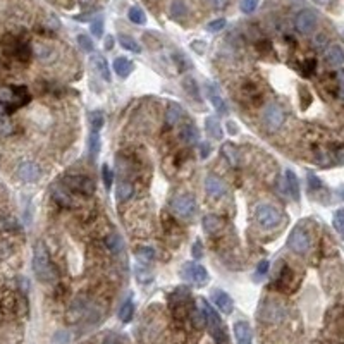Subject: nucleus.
Segmentation results:
<instances>
[{"mask_svg":"<svg viewBox=\"0 0 344 344\" xmlns=\"http://www.w3.org/2000/svg\"><path fill=\"white\" fill-rule=\"evenodd\" d=\"M208 153H210V145L206 143V141H201V145H200V155H201V158H206V157H208Z\"/></svg>","mask_w":344,"mask_h":344,"instance_id":"a18cd8bd","label":"nucleus"},{"mask_svg":"<svg viewBox=\"0 0 344 344\" xmlns=\"http://www.w3.org/2000/svg\"><path fill=\"white\" fill-rule=\"evenodd\" d=\"M133 193H135V188H133V184L128 183V181H122V183H119L117 190H115L117 201H128L129 198L133 197Z\"/></svg>","mask_w":344,"mask_h":344,"instance_id":"5701e85b","label":"nucleus"},{"mask_svg":"<svg viewBox=\"0 0 344 344\" xmlns=\"http://www.w3.org/2000/svg\"><path fill=\"white\" fill-rule=\"evenodd\" d=\"M171 210L181 219L191 220L198 213V205L195 198L190 197V195H177L171 200Z\"/></svg>","mask_w":344,"mask_h":344,"instance_id":"7ed1b4c3","label":"nucleus"},{"mask_svg":"<svg viewBox=\"0 0 344 344\" xmlns=\"http://www.w3.org/2000/svg\"><path fill=\"white\" fill-rule=\"evenodd\" d=\"M324 40H325V36H318V38L315 40V43H317L318 47H324Z\"/></svg>","mask_w":344,"mask_h":344,"instance_id":"3c124183","label":"nucleus"},{"mask_svg":"<svg viewBox=\"0 0 344 344\" xmlns=\"http://www.w3.org/2000/svg\"><path fill=\"white\" fill-rule=\"evenodd\" d=\"M212 301H213V305H215L217 308L222 311V313H226V315L233 313L234 301L226 291H222V289H215V291H212Z\"/></svg>","mask_w":344,"mask_h":344,"instance_id":"9b49d317","label":"nucleus"},{"mask_svg":"<svg viewBox=\"0 0 344 344\" xmlns=\"http://www.w3.org/2000/svg\"><path fill=\"white\" fill-rule=\"evenodd\" d=\"M255 219L258 222V226L262 229H274L275 226H279L282 220V215L275 206L269 205V203H263V205H258L255 210Z\"/></svg>","mask_w":344,"mask_h":344,"instance_id":"20e7f679","label":"nucleus"},{"mask_svg":"<svg viewBox=\"0 0 344 344\" xmlns=\"http://www.w3.org/2000/svg\"><path fill=\"white\" fill-rule=\"evenodd\" d=\"M284 119H286V114L282 110L281 105L277 103H269L265 108H263V114H262V122L263 126L267 128V131H277L279 128H282L284 124Z\"/></svg>","mask_w":344,"mask_h":344,"instance_id":"39448f33","label":"nucleus"},{"mask_svg":"<svg viewBox=\"0 0 344 344\" xmlns=\"http://www.w3.org/2000/svg\"><path fill=\"white\" fill-rule=\"evenodd\" d=\"M193 256L195 258H201V256H203V246H201V241H197L193 245Z\"/></svg>","mask_w":344,"mask_h":344,"instance_id":"c03bdc74","label":"nucleus"},{"mask_svg":"<svg viewBox=\"0 0 344 344\" xmlns=\"http://www.w3.org/2000/svg\"><path fill=\"white\" fill-rule=\"evenodd\" d=\"M53 198H55L60 205H69V203H71L69 197L66 193H62V191H59V188H53Z\"/></svg>","mask_w":344,"mask_h":344,"instance_id":"79ce46f5","label":"nucleus"},{"mask_svg":"<svg viewBox=\"0 0 344 344\" xmlns=\"http://www.w3.org/2000/svg\"><path fill=\"white\" fill-rule=\"evenodd\" d=\"M200 306H201V310H203L206 325H208L210 332H212V336L215 338V341L220 344H226V332H224V325H222V320H220L219 313H217V311L212 308V305L203 298L200 299Z\"/></svg>","mask_w":344,"mask_h":344,"instance_id":"f03ea898","label":"nucleus"},{"mask_svg":"<svg viewBox=\"0 0 344 344\" xmlns=\"http://www.w3.org/2000/svg\"><path fill=\"white\" fill-rule=\"evenodd\" d=\"M288 246L289 249H293L298 255H305L310 249V238L306 231L301 229V227H295L288 238Z\"/></svg>","mask_w":344,"mask_h":344,"instance_id":"0eeeda50","label":"nucleus"},{"mask_svg":"<svg viewBox=\"0 0 344 344\" xmlns=\"http://www.w3.org/2000/svg\"><path fill=\"white\" fill-rule=\"evenodd\" d=\"M119 43H121V45L124 47L126 50H129V52H135V53H140L141 52L140 43H138L135 38L128 36V35H119Z\"/></svg>","mask_w":344,"mask_h":344,"instance_id":"a878e982","label":"nucleus"},{"mask_svg":"<svg viewBox=\"0 0 344 344\" xmlns=\"http://www.w3.org/2000/svg\"><path fill=\"white\" fill-rule=\"evenodd\" d=\"M339 97L344 100V85H339Z\"/></svg>","mask_w":344,"mask_h":344,"instance_id":"603ef678","label":"nucleus"},{"mask_svg":"<svg viewBox=\"0 0 344 344\" xmlns=\"http://www.w3.org/2000/svg\"><path fill=\"white\" fill-rule=\"evenodd\" d=\"M293 281H295V274H293V270L289 269V267H284V269L281 270V275L275 279L274 288L279 289V291H291L293 289L291 282Z\"/></svg>","mask_w":344,"mask_h":344,"instance_id":"dca6fc26","label":"nucleus"},{"mask_svg":"<svg viewBox=\"0 0 344 344\" xmlns=\"http://www.w3.org/2000/svg\"><path fill=\"white\" fill-rule=\"evenodd\" d=\"M78 45L81 47L85 52H92L93 50V42L88 35H79L78 36Z\"/></svg>","mask_w":344,"mask_h":344,"instance_id":"c9c22d12","label":"nucleus"},{"mask_svg":"<svg viewBox=\"0 0 344 344\" xmlns=\"http://www.w3.org/2000/svg\"><path fill=\"white\" fill-rule=\"evenodd\" d=\"M112 47H114V38L112 36H105V49L112 50Z\"/></svg>","mask_w":344,"mask_h":344,"instance_id":"09e8293b","label":"nucleus"},{"mask_svg":"<svg viewBox=\"0 0 344 344\" xmlns=\"http://www.w3.org/2000/svg\"><path fill=\"white\" fill-rule=\"evenodd\" d=\"M14 131V124L7 115H0V133L2 135H10Z\"/></svg>","mask_w":344,"mask_h":344,"instance_id":"72a5a7b5","label":"nucleus"},{"mask_svg":"<svg viewBox=\"0 0 344 344\" xmlns=\"http://www.w3.org/2000/svg\"><path fill=\"white\" fill-rule=\"evenodd\" d=\"M103 112L102 110H93L90 112V124H92V131L93 133H100V129L103 128Z\"/></svg>","mask_w":344,"mask_h":344,"instance_id":"393cba45","label":"nucleus"},{"mask_svg":"<svg viewBox=\"0 0 344 344\" xmlns=\"http://www.w3.org/2000/svg\"><path fill=\"white\" fill-rule=\"evenodd\" d=\"M338 81H339V85H344V69L341 72H338Z\"/></svg>","mask_w":344,"mask_h":344,"instance_id":"8fccbe9b","label":"nucleus"},{"mask_svg":"<svg viewBox=\"0 0 344 344\" xmlns=\"http://www.w3.org/2000/svg\"><path fill=\"white\" fill-rule=\"evenodd\" d=\"M224 28H226V19H215V21H212V23H208L206 30H208L210 33H217V31H222Z\"/></svg>","mask_w":344,"mask_h":344,"instance_id":"ea45409f","label":"nucleus"},{"mask_svg":"<svg viewBox=\"0 0 344 344\" xmlns=\"http://www.w3.org/2000/svg\"><path fill=\"white\" fill-rule=\"evenodd\" d=\"M90 26H92V33H93V36L100 38V36L103 35V19H102L100 16L97 17V19H93Z\"/></svg>","mask_w":344,"mask_h":344,"instance_id":"f704fd0d","label":"nucleus"},{"mask_svg":"<svg viewBox=\"0 0 344 344\" xmlns=\"http://www.w3.org/2000/svg\"><path fill=\"white\" fill-rule=\"evenodd\" d=\"M317 14L310 9H303L301 12H298L295 19V24H296V30L299 31L301 35H310L311 31L317 28Z\"/></svg>","mask_w":344,"mask_h":344,"instance_id":"6e6552de","label":"nucleus"},{"mask_svg":"<svg viewBox=\"0 0 344 344\" xmlns=\"http://www.w3.org/2000/svg\"><path fill=\"white\" fill-rule=\"evenodd\" d=\"M206 97H208V100H210V103H212V107L215 108L219 114H227V103H226V100L222 98V95H220V92L219 90L215 88L213 85H206Z\"/></svg>","mask_w":344,"mask_h":344,"instance_id":"ddd939ff","label":"nucleus"},{"mask_svg":"<svg viewBox=\"0 0 344 344\" xmlns=\"http://www.w3.org/2000/svg\"><path fill=\"white\" fill-rule=\"evenodd\" d=\"M16 174L21 181H24V183H36V181L42 177V169H40V165L35 164V162L24 160L17 165Z\"/></svg>","mask_w":344,"mask_h":344,"instance_id":"9d476101","label":"nucleus"},{"mask_svg":"<svg viewBox=\"0 0 344 344\" xmlns=\"http://www.w3.org/2000/svg\"><path fill=\"white\" fill-rule=\"evenodd\" d=\"M286 188H288V193L293 200H299V181L291 169L286 171Z\"/></svg>","mask_w":344,"mask_h":344,"instance_id":"f3484780","label":"nucleus"},{"mask_svg":"<svg viewBox=\"0 0 344 344\" xmlns=\"http://www.w3.org/2000/svg\"><path fill=\"white\" fill-rule=\"evenodd\" d=\"M267 270H269V262H267V260H262V262L258 263V267H256V272H255L256 281H260V279L267 274Z\"/></svg>","mask_w":344,"mask_h":344,"instance_id":"a19ab883","label":"nucleus"},{"mask_svg":"<svg viewBox=\"0 0 344 344\" xmlns=\"http://www.w3.org/2000/svg\"><path fill=\"white\" fill-rule=\"evenodd\" d=\"M81 2H83V3H92L93 0H81Z\"/></svg>","mask_w":344,"mask_h":344,"instance_id":"5fc2aeb1","label":"nucleus"},{"mask_svg":"<svg viewBox=\"0 0 344 344\" xmlns=\"http://www.w3.org/2000/svg\"><path fill=\"white\" fill-rule=\"evenodd\" d=\"M133 313H135V303L133 299H128V301L122 303V306L119 308V318L122 322H129L133 318Z\"/></svg>","mask_w":344,"mask_h":344,"instance_id":"cd10ccee","label":"nucleus"},{"mask_svg":"<svg viewBox=\"0 0 344 344\" xmlns=\"http://www.w3.org/2000/svg\"><path fill=\"white\" fill-rule=\"evenodd\" d=\"M35 50H36V55H38L42 60H49L50 53H52V49H50L49 45H43V43H38Z\"/></svg>","mask_w":344,"mask_h":344,"instance_id":"e433bc0d","label":"nucleus"},{"mask_svg":"<svg viewBox=\"0 0 344 344\" xmlns=\"http://www.w3.org/2000/svg\"><path fill=\"white\" fill-rule=\"evenodd\" d=\"M317 3H320V5H325V3H329V0H315Z\"/></svg>","mask_w":344,"mask_h":344,"instance_id":"864d4df0","label":"nucleus"},{"mask_svg":"<svg viewBox=\"0 0 344 344\" xmlns=\"http://www.w3.org/2000/svg\"><path fill=\"white\" fill-rule=\"evenodd\" d=\"M332 224H334V229L338 231V234L344 240V208L336 210L334 219H332Z\"/></svg>","mask_w":344,"mask_h":344,"instance_id":"c756f323","label":"nucleus"},{"mask_svg":"<svg viewBox=\"0 0 344 344\" xmlns=\"http://www.w3.org/2000/svg\"><path fill=\"white\" fill-rule=\"evenodd\" d=\"M186 12H188V9H186V5H184L183 0H174L171 5L172 17H183V16H186Z\"/></svg>","mask_w":344,"mask_h":344,"instance_id":"473e14b6","label":"nucleus"},{"mask_svg":"<svg viewBox=\"0 0 344 344\" xmlns=\"http://www.w3.org/2000/svg\"><path fill=\"white\" fill-rule=\"evenodd\" d=\"M64 184L71 190L78 191V193L83 195H92L95 191V183L93 179L86 176H66L64 177Z\"/></svg>","mask_w":344,"mask_h":344,"instance_id":"1a4fd4ad","label":"nucleus"},{"mask_svg":"<svg viewBox=\"0 0 344 344\" xmlns=\"http://www.w3.org/2000/svg\"><path fill=\"white\" fill-rule=\"evenodd\" d=\"M234 338H236V344H253L251 327L248 322L240 320L234 324Z\"/></svg>","mask_w":344,"mask_h":344,"instance_id":"4468645a","label":"nucleus"},{"mask_svg":"<svg viewBox=\"0 0 344 344\" xmlns=\"http://www.w3.org/2000/svg\"><path fill=\"white\" fill-rule=\"evenodd\" d=\"M325 60L331 67H343L344 66V50L339 45H331L325 50Z\"/></svg>","mask_w":344,"mask_h":344,"instance_id":"2eb2a0df","label":"nucleus"},{"mask_svg":"<svg viewBox=\"0 0 344 344\" xmlns=\"http://www.w3.org/2000/svg\"><path fill=\"white\" fill-rule=\"evenodd\" d=\"M128 17L129 21H133L135 24H145L147 23V16H145V12L140 9V7H131L128 12Z\"/></svg>","mask_w":344,"mask_h":344,"instance_id":"2f4dec72","label":"nucleus"},{"mask_svg":"<svg viewBox=\"0 0 344 344\" xmlns=\"http://www.w3.org/2000/svg\"><path fill=\"white\" fill-rule=\"evenodd\" d=\"M181 277L193 286H205L208 282V272H206L205 267L193 262L184 263L183 269H181Z\"/></svg>","mask_w":344,"mask_h":344,"instance_id":"423d86ee","label":"nucleus"},{"mask_svg":"<svg viewBox=\"0 0 344 344\" xmlns=\"http://www.w3.org/2000/svg\"><path fill=\"white\" fill-rule=\"evenodd\" d=\"M183 115H184V110L179 103H169L167 115H165V119H167V126H177L181 119H183Z\"/></svg>","mask_w":344,"mask_h":344,"instance_id":"412c9836","label":"nucleus"},{"mask_svg":"<svg viewBox=\"0 0 344 344\" xmlns=\"http://www.w3.org/2000/svg\"><path fill=\"white\" fill-rule=\"evenodd\" d=\"M308 181H310V190H315V188H320V179L313 176V174H308Z\"/></svg>","mask_w":344,"mask_h":344,"instance_id":"49530a36","label":"nucleus"},{"mask_svg":"<svg viewBox=\"0 0 344 344\" xmlns=\"http://www.w3.org/2000/svg\"><path fill=\"white\" fill-rule=\"evenodd\" d=\"M33 272L40 282H50L53 279V267L50 263L49 253L43 243H38L35 246L33 253Z\"/></svg>","mask_w":344,"mask_h":344,"instance_id":"f257e3e1","label":"nucleus"},{"mask_svg":"<svg viewBox=\"0 0 344 344\" xmlns=\"http://www.w3.org/2000/svg\"><path fill=\"white\" fill-rule=\"evenodd\" d=\"M240 7H241V10L245 14H251L253 10L258 7V0H241Z\"/></svg>","mask_w":344,"mask_h":344,"instance_id":"4c0bfd02","label":"nucleus"},{"mask_svg":"<svg viewBox=\"0 0 344 344\" xmlns=\"http://www.w3.org/2000/svg\"><path fill=\"white\" fill-rule=\"evenodd\" d=\"M205 129H206V135H208L212 140H222V126H220L219 119L215 117H206L205 121Z\"/></svg>","mask_w":344,"mask_h":344,"instance_id":"aec40b11","label":"nucleus"},{"mask_svg":"<svg viewBox=\"0 0 344 344\" xmlns=\"http://www.w3.org/2000/svg\"><path fill=\"white\" fill-rule=\"evenodd\" d=\"M88 153H90V158H93V160L98 157V153H100V136H98V133H92V135H90Z\"/></svg>","mask_w":344,"mask_h":344,"instance_id":"bb28decb","label":"nucleus"},{"mask_svg":"<svg viewBox=\"0 0 344 344\" xmlns=\"http://www.w3.org/2000/svg\"><path fill=\"white\" fill-rule=\"evenodd\" d=\"M224 226V220L220 219V217L217 215H206L203 219V229L206 231V233L213 234L217 233V231H220Z\"/></svg>","mask_w":344,"mask_h":344,"instance_id":"b1692460","label":"nucleus"},{"mask_svg":"<svg viewBox=\"0 0 344 344\" xmlns=\"http://www.w3.org/2000/svg\"><path fill=\"white\" fill-rule=\"evenodd\" d=\"M208 2H210V5H213L215 9H220V7L226 5L227 0H208Z\"/></svg>","mask_w":344,"mask_h":344,"instance_id":"de8ad7c7","label":"nucleus"},{"mask_svg":"<svg viewBox=\"0 0 344 344\" xmlns=\"http://www.w3.org/2000/svg\"><path fill=\"white\" fill-rule=\"evenodd\" d=\"M222 153H224V157L231 162V164L238 165V150H236V147H234L233 143L222 145Z\"/></svg>","mask_w":344,"mask_h":344,"instance_id":"7c9ffc66","label":"nucleus"},{"mask_svg":"<svg viewBox=\"0 0 344 344\" xmlns=\"http://www.w3.org/2000/svg\"><path fill=\"white\" fill-rule=\"evenodd\" d=\"M102 179H103V184L105 188H110L112 186V181H114V174H112V169L108 165H103L102 167Z\"/></svg>","mask_w":344,"mask_h":344,"instance_id":"58836bf2","label":"nucleus"},{"mask_svg":"<svg viewBox=\"0 0 344 344\" xmlns=\"http://www.w3.org/2000/svg\"><path fill=\"white\" fill-rule=\"evenodd\" d=\"M179 136H181V140L188 145H197L198 141H200V131H198V128L195 124H184Z\"/></svg>","mask_w":344,"mask_h":344,"instance_id":"a211bd4d","label":"nucleus"},{"mask_svg":"<svg viewBox=\"0 0 344 344\" xmlns=\"http://www.w3.org/2000/svg\"><path fill=\"white\" fill-rule=\"evenodd\" d=\"M205 190H206V193H208L210 197L219 198V197H222V195L226 193L227 188H226V183H224L220 177L210 174V176L205 179Z\"/></svg>","mask_w":344,"mask_h":344,"instance_id":"f8f14e48","label":"nucleus"},{"mask_svg":"<svg viewBox=\"0 0 344 344\" xmlns=\"http://www.w3.org/2000/svg\"><path fill=\"white\" fill-rule=\"evenodd\" d=\"M313 71H315V60H306L305 62V66H303V74L305 76H311L313 74Z\"/></svg>","mask_w":344,"mask_h":344,"instance_id":"37998d69","label":"nucleus"},{"mask_svg":"<svg viewBox=\"0 0 344 344\" xmlns=\"http://www.w3.org/2000/svg\"><path fill=\"white\" fill-rule=\"evenodd\" d=\"M136 258L140 260L141 263H150L151 260L155 258V251L150 246H141V248L136 249Z\"/></svg>","mask_w":344,"mask_h":344,"instance_id":"c85d7f7f","label":"nucleus"},{"mask_svg":"<svg viewBox=\"0 0 344 344\" xmlns=\"http://www.w3.org/2000/svg\"><path fill=\"white\" fill-rule=\"evenodd\" d=\"M92 60H93V66H95V69L98 71V74L102 76L105 81H110V71H108V64H107V60L103 59L102 53H95Z\"/></svg>","mask_w":344,"mask_h":344,"instance_id":"4be33fe9","label":"nucleus"},{"mask_svg":"<svg viewBox=\"0 0 344 344\" xmlns=\"http://www.w3.org/2000/svg\"><path fill=\"white\" fill-rule=\"evenodd\" d=\"M112 67H114V71L117 72L119 78H128L133 71V62L128 59V57H117V59H114Z\"/></svg>","mask_w":344,"mask_h":344,"instance_id":"6ab92c4d","label":"nucleus"}]
</instances>
